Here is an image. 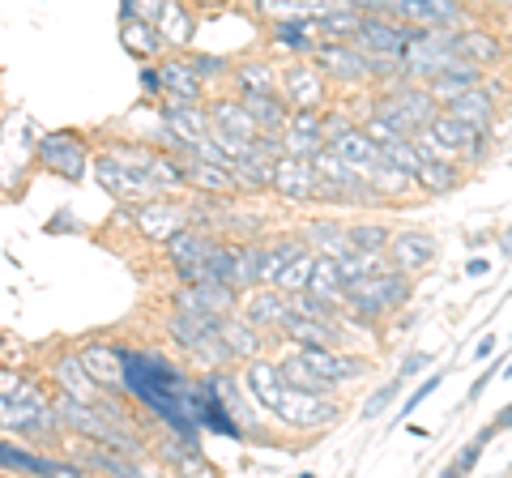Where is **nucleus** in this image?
<instances>
[{
	"mask_svg": "<svg viewBox=\"0 0 512 478\" xmlns=\"http://www.w3.org/2000/svg\"><path fill=\"white\" fill-rule=\"evenodd\" d=\"M124 359V393L133 397L141 410L154 414V423H163L167 432L184 436L188 444H201V423L192 414V376L163 350L146 346H120Z\"/></svg>",
	"mask_w": 512,
	"mask_h": 478,
	"instance_id": "obj_1",
	"label": "nucleus"
},
{
	"mask_svg": "<svg viewBox=\"0 0 512 478\" xmlns=\"http://www.w3.org/2000/svg\"><path fill=\"white\" fill-rule=\"evenodd\" d=\"M278 368L291 385L338 393V389L355 385V380H363L367 372H372V359L350 355L346 346H286Z\"/></svg>",
	"mask_w": 512,
	"mask_h": 478,
	"instance_id": "obj_2",
	"label": "nucleus"
},
{
	"mask_svg": "<svg viewBox=\"0 0 512 478\" xmlns=\"http://www.w3.org/2000/svg\"><path fill=\"white\" fill-rule=\"evenodd\" d=\"M410 299H414V274H402V269H380V274H367L342 291L346 312L355 316V325H367V329L397 316Z\"/></svg>",
	"mask_w": 512,
	"mask_h": 478,
	"instance_id": "obj_3",
	"label": "nucleus"
},
{
	"mask_svg": "<svg viewBox=\"0 0 512 478\" xmlns=\"http://www.w3.org/2000/svg\"><path fill=\"white\" fill-rule=\"evenodd\" d=\"M167 338L180 346L201 372H218V368H231V363H235L227 342H222V321H218V316L171 308V316H167Z\"/></svg>",
	"mask_w": 512,
	"mask_h": 478,
	"instance_id": "obj_4",
	"label": "nucleus"
},
{
	"mask_svg": "<svg viewBox=\"0 0 512 478\" xmlns=\"http://www.w3.org/2000/svg\"><path fill=\"white\" fill-rule=\"evenodd\" d=\"M286 380V376H282ZM342 402L338 393H325V389H303L286 380L282 389V410H278V423L291 427V432H320V427H333L342 419Z\"/></svg>",
	"mask_w": 512,
	"mask_h": 478,
	"instance_id": "obj_5",
	"label": "nucleus"
},
{
	"mask_svg": "<svg viewBox=\"0 0 512 478\" xmlns=\"http://www.w3.org/2000/svg\"><path fill=\"white\" fill-rule=\"evenodd\" d=\"M308 60L342 90L372 86V56H367L355 39H316Z\"/></svg>",
	"mask_w": 512,
	"mask_h": 478,
	"instance_id": "obj_6",
	"label": "nucleus"
},
{
	"mask_svg": "<svg viewBox=\"0 0 512 478\" xmlns=\"http://www.w3.org/2000/svg\"><path fill=\"white\" fill-rule=\"evenodd\" d=\"M35 163L47 167L52 175H60V180L82 184L90 175V167H94V154H90L82 133L56 129V133H39L35 137Z\"/></svg>",
	"mask_w": 512,
	"mask_h": 478,
	"instance_id": "obj_7",
	"label": "nucleus"
},
{
	"mask_svg": "<svg viewBox=\"0 0 512 478\" xmlns=\"http://www.w3.org/2000/svg\"><path fill=\"white\" fill-rule=\"evenodd\" d=\"M90 175L99 180V188H103V193L116 201V205H141V201H150V197H163V193H158V188H154L133 163H124V158H120V154H111V150L94 158Z\"/></svg>",
	"mask_w": 512,
	"mask_h": 478,
	"instance_id": "obj_8",
	"label": "nucleus"
},
{
	"mask_svg": "<svg viewBox=\"0 0 512 478\" xmlns=\"http://www.w3.org/2000/svg\"><path fill=\"white\" fill-rule=\"evenodd\" d=\"M218 244V235L214 231H205V227H180L171 239H167V261L175 269V278L180 282H201L205 278V261H210V252Z\"/></svg>",
	"mask_w": 512,
	"mask_h": 478,
	"instance_id": "obj_9",
	"label": "nucleus"
},
{
	"mask_svg": "<svg viewBox=\"0 0 512 478\" xmlns=\"http://www.w3.org/2000/svg\"><path fill=\"white\" fill-rule=\"evenodd\" d=\"M128 218H133V227L141 239H150V244H167V239L188 227V205L171 201V197H150L141 205H124Z\"/></svg>",
	"mask_w": 512,
	"mask_h": 478,
	"instance_id": "obj_10",
	"label": "nucleus"
},
{
	"mask_svg": "<svg viewBox=\"0 0 512 478\" xmlns=\"http://www.w3.org/2000/svg\"><path fill=\"white\" fill-rule=\"evenodd\" d=\"M269 193H274L282 205H312V197H316V167H312V158L282 150L274 158V180H269Z\"/></svg>",
	"mask_w": 512,
	"mask_h": 478,
	"instance_id": "obj_11",
	"label": "nucleus"
},
{
	"mask_svg": "<svg viewBox=\"0 0 512 478\" xmlns=\"http://www.w3.org/2000/svg\"><path fill=\"white\" fill-rule=\"evenodd\" d=\"M171 308H188V312H205V316H231L239 312V291L227 282L201 278V282H180L171 291Z\"/></svg>",
	"mask_w": 512,
	"mask_h": 478,
	"instance_id": "obj_12",
	"label": "nucleus"
},
{
	"mask_svg": "<svg viewBox=\"0 0 512 478\" xmlns=\"http://www.w3.org/2000/svg\"><path fill=\"white\" fill-rule=\"evenodd\" d=\"M384 257H389L393 269H402V274H427L431 265L440 257V239L423 231V227H410V231H393L389 248H384Z\"/></svg>",
	"mask_w": 512,
	"mask_h": 478,
	"instance_id": "obj_13",
	"label": "nucleus"
},
{
	"mask_svg": "<svg viewBox=\"0 0 512 478\" xmlns=\"http://www.w3.org/2000/svg\"><path fill=\"white\" fill-rule=\"evenodd\" d=\"M282 99L291 107H329V77L320 73L308 56L303 60H291V65H282Z\"/></svg>",
	"mask_w": 512,
	"mask_h": 478,
	"instance_id": "obj_14",
	"label": "nucleus"
},
{
	"mask_svg": "<svg viewBox=\"0 0 512 478\" xmlns=\"http://www.w3.org/2000/svg\"><path fill=\"white\" fill-rule=\"evenodd\" d=\"M448 43H453V52L461 56V60H470V65H478V69H487V73H495L504 65V39L495 35V30H487V26H453V35H448Z\"/></svg>",
	"mask_w": 512,
	"mask_h": 478,
	"instance_id": "obj_15",
	"label": "nucleus"
},
{
	"mask_svg": "<svg viewBox=\"0 0 512 478\" xmlns=\"http://www.w3.org/2000/svg\"><path fill=\"white\" fill-rule=\"evenodd\" d=\"M278 333L291 346H346V316H342V321H325V316L286 312Z\"/></svg>",
	"mask_w": 512,
	"mask_h": 478,
	"instance_id": "obj_16",
	"label": "nucleus"
},
{
	"mask_svg": "<svg viewBox=\"0 0 512 478\" xmlns=\"http://www.w3.org/2000/svg\"><path fill=\"white\" fill-rule=\"evenodd\" d=\"M158 77H163L158 103H205V82L188 65V52H171L167 60H158Z\"/></svg>",
	"mask_w": 512,
	"mask_h": 478,
	"instance_id": "obj_17",
	"label": "nucleus"
},
{
	"mask_svg": "<svg viewBox=\"0 0 512 478\" xmlns=\"http://www.w3.org/2000/svg\"><path fill=\"white\" fill-rule=\"evenodd\" d=\"M0 470H18V474H60V478H82L86 470L73 457H52V453H30L13 440H0Z\"/></svg>",
	"mask_w": 512,
	"mask_h": 478,
	"instance_id": "obj_18",
	"label": "nucleus"
},
{
	"mask_svg": "<svg viewBox=\"0 0 512 478\" xmlns=\"http://www.w3.org/2000/svg\"><path fill=\"white\" fill-rule=\"evenodd\" d=\"M410 30L414 26L402 22V18H367V13H363V22L355 30V43L363 47L367 56H402Z\"/></svg>",
	"mask_w": 512,
	"mask_h": 478,
	"instance_id": "obj_19",
	"label": "nucleus"
},
{
	"mask_svg": "<svg viewBox=\"0 0 512 478\" xmlns=\"http://www.w3.org/2000/svg\"><path fill=\"white\" fill-rule=\"evenodd\" d=\"M239 316L252 321L256 329H278L282 316H286V291H278L274 282H261V286H244L239 291Z\"/></svg>",
	"mask_w": 512,
	"mask_h": 478,
	"instance_id": "obj_20",
	"label": "nucleus"
},
{
	"mask_svg": "<svg viewBox=\"0 0 512 478\" xmlns=\"http://www.w3.org/2000/svg\"><path fill=\"white\" fill-rule=\"evenodd\" d=\"M47 380H52V389L69 393V397H82V402H99L103 389L94 385V376L86 372V363L77 350H60V355L47 363Z\"/></svg>",
	"mask_w": 512,
	"mask_h": 478,
	"instance_id": "obj_21",
	"label": "nucleus"
},
{
	"mask_svg": "<svg viewBox=\"0 0 512 478\" xmlns=\"http://www.w3.org/2000/svg\"><path fill=\"white\" fill-rule=\"evenodd\" d=\"M77 355H82L86 372L94 376V385H99L103 393H111V397L124 393V359H120L116 342H86Z\"/></svg>",
	"mask_w": 512,
	"mask_h": 478,
	"instance_id": "obj_22",
	"label": "nucleus"
},
{
	"mask_svg": "<svg viewBox=\"0 0 512 478\" xmlns=\"http://www.w3.org/2000/svg\"><path fill=\"white\" fill-rule=\"evenodd\" d=\"M461 180H466V171H461V158H448V154H423V167H419V175H414L419 193H427V197L457 193Z\"/></svg>",
	"mask_w": 512,
	"mask_h": 478,
	"instance_id": "obj_23",
	"label": "nucleus"
},
{
	"mask_svg": "<svg viewBox=\"0 0 512 478\" xmlns=\"http://www.w3.org/2000/svg\"><path fill=\"white\" fill-rule=\"evenodd\" d=\"M197 18L201 13L188 5V0H167L163 13H158V35H163L167 43V52H188V43L192 35H197Z\"/></svg>",
	"mask_w": 512,
	"mask_h": 478,
	"instance_id": "obj_24",
	"label": "nucleus"
},
{
	"mask_svg": "<svg viewBox=\"0 0 512 478\" xmlns=\"http://www.w3.org/2000/svg\"><path fill=\"white\" fill-rule=\"evenodd\" d=\"M269 47H274V52H286L291 60L312 56V47H316V22H312V18H282V22H269Z\"/></svg>",
	"mask_w": 512,
	"mask_h": 478,
	"instance_id": "obj_25",
	"label": "nucleus"
},
{
	"mask_svg": "<svg viewBox=\"0 0 512 478\" xmlns=\"http://www.w3.org/2000/svg\"><path fill=\"white\" fill-rule=\"evenodd\" d=\"M495 99H500V94H495V86L491 82H483V86H470V90H461L457 99H448L444 107L448 111H457L461 120H470L474 129H495Z\"/></svg>",
	"mask_w": 512,
	"mask_h": 478,
	"instance_id": "obj_26",
	"label": "nucleus"
},
{
	"mask_svg": "<svg viewBox=\"0 0 512 478\" xmlns=\"http://www.w3.org/2000/svg\"><path fill=\"white\" fill-rule=\"evenodd\" d=\"M487 82V69H478V65H470V60H448V65L436 73V77H431V82H427V90L431 94H436V99H440V107L448 103V99H457V94L461 90H470V86H483Z\"/></svg>",
	"mask_w": 512,
	"mask_h": 478,
	"instance_id": "obj_27",
	"label": "nucleus"
},
{
	"mask_svg": "<svg viewBox=\"0 0 512 478\" xmlns=\"http://www.w3.org/2000/svg\"><path fill=\"white\" fill-rule=\"evenodd\" d=\"M73 461L82 470H99V474H120V478H141L146 470H141V461L137 457H128L120 449H111V444H86L82 453H73Z\"/></svg>",
	"mask_w": 512,
	"mask_h": 478,
	"instance_id": "obj_28",
	"label": "nucleus"
},
{
	"mask_svg": "<svg viewBox=\"0 0 512 478\" xmlns=\"http://www.w3.org/2000/svg\"><path fill=\"white\" fill-rule=\"evenodd\" d=\"M205 111H210V129L214 133H227V137H239V141L261 137V129H256V120H252V111L244 107V99H218Z\"/></svg>",
	"mask_w": 512,
	"mask_h": 478,
	"instance_id": "obj_29",
	"label": "nucleus"
},
{
	"mask_svg": "<svg viewBox=\"0 0 512 478\" xmlns=\"http://www.w3.org/2000/svg\"><path fill=\"white\" fill-rule=\"evenodd\" d=\"M278 82H282V69L269 56H252L231 65V86L239 94H265V90H278Z\"/></svg>",
	"mask_w": 512,
	"mask_h": 478,
	"instance_id": "obj_30",
	"label": "nucleus"
},
{
	"mask_svg": "<svg viewBox=\"0 0 512 478\" xmlns=\"http://www.w3.org/2000/svg\"><path fill=\"white\" fill-rule=\"evenodd\" d=\"M120 47L133 60H158L167 52V43H163V35H158V26L154 22H141V18H120Z\"/></svg>",
	"mask_w": 512,
	"mask_h": 478,
	"instance_id": "obj_31",
	"label": "nucleus"
},
{
	"mask_svg": "<svg viewBox=\"0 0 512 478\" xmlns=\"http://www.w3.org/2000/svg\"><path fill=\"white\" fill-rule=\"evenodd\" d=\"M222 342H227V350H231V359H235V363H248V359H256V355L265 350L261 329H256L252 321H244L239 312L222 316Z\"/></svg>",
	"mask_w": 512,
	"mask_h": 478,
	"instance_id": "obj_32",
	"label": "nucleus"
},
{
	"mask_svg": "<svg viewBox=\"0 0 512 478\" xmlns=\"http://www.w3.org/2000/svg\"><path fill=\"white\" fill-rule=\"evenodd\" d=\"M325 146H329V150H338L346 163H355L359 171H372V167L380 163V146L372 141V133H367L363 124H350L346 133H338L333 141H325Z\"/></svg>",
	"mask_w": 512,
	"mask_h": 478,
	"instance_id": "obj_33",
	"label": "nucleus"
},
{
	"mask_svg": "<svg viewBox=\"0 0 512 478\" xmlns=\"http://www.w3.org/2000/svg\"><path fill=\"white\" fill-rule=\"evenodd\" d=\"M244 107L252 111L256 129L261 133H282L286 120H291V103L282 99V90H265V94H239Z\"/></svg>",
	"mask_w": 512,
	"mask_h": 478,
	"instance_id": "obj_34",
	"label": "nucleus"
},
{
	"mask_svg": "<svg viewBox=\"0 0 512 478\" xmlns=\"http://www.w3.org/2000/svg\"><path fill=\"white\" fill-rule=\"evenodd\" d=\"M367 180H372V188H376V197H380V205H397L402 197H414L419 193V184H414V175L410 171H402V167H393V163H380L367 171Z\"/></svg>",
	"mask_w": 512,
	"mask_h": 478,
	"instance_id": "obj_35",
	"label": "nucleus"
},
{
	"mask_svg": "<svg viewBox=\"0 0 512 478\" xmlns=\"http://www.w3.org/2000/svg\"><path fill=\"white\" fill-rule=\"evenodd\" d=\"M303 239H308L312 252H325V257H333V261H342L350 252V231L338 218H312L308 227H303Z\"/></svg>",
	"mask_w": 512,
	"mask_h": 478,
	"instance_id": "obj_36",
	"label": "nucleus"
},
{
	"mask_svg": "<svg viewBox=\"0 0 512 478\" xmlns=\"http://www.w3.org/2000/svg\"><path fill=\"white\" fill-rule=\"evenodd\" d=\"M312 22H316V39H355L363 13L350 5V0H342V5H333L329 13H320Z\"/></svg>",
	"mask_w": 512,
	"mask_h": 478,
	"instance_id": "obj_37",
	"label": "nucleus"
},
{
	"mask_svg": "<svg viewBox=\"0 0 512 478\" xmlns=\"http://www.w3.org/2000/svg\"><path fill=\"white\" fill-rule=\"evenodd\" d=\"M239 282L244 286L269 282V239H239Z\"/></svg>",
	"mask_w": 512,
	"mask_h": 478,
	"instance_id": "obj_38",
	"label": "nucleus"
},
{
	"mask_svg": "<svg viewBox=\"0 0 512 478\" xmlns=\"http://www.w3.org/2000/svg\"><path fill=\"white\" fill-rule=\"evenodd\" d=\"M350 248L359 252H384L393 239V227H384V222H350Z\"/></svg>",
	"mask_w": 512,
	"mask_h": 478,
	"instance_id": "obj_39",
	"label": "nucleus"
},
{
	"mask_svg": "<svg viewBox=\"0 0 512 478\" xmlns=\"http://www.w3.org/2000/svg\"><path fill=\"white\" fill-rule=\"evenodd\" d=\"M312 261H316L312 248L299 252L291 265H282L278 274H274V286H278V291H303V286H308V278H312Z\"/></svg>",
	"mask_w": 512,
	"mask_h": 478,
	"instance_id": "obj_40",
	"label": "nucleus"
},
{
	"mask_svg": "<svg viewBox=\"0 0 512 478\" xmlns=\"http://www.w3.org/2000/svg\"><path fill=\"white\" fill-rule=\"evenodd\" d=\"M491 436H495V423H487L483 432H478V436L466 444V449H461L453 461H448V466H444V474H448V478H457V474H470V470L478 466V457H483V449H487V440H491Z\"/></svg>",
	"mask_w": 512,
	"mask_h": 478,
	"instance_id": "obj_41",
	"label": "nucleus"
},
{
	"mask_svg": "<svg viewBox=\"0 0 512 478\" xmlns=\"http://www.w3.org/2000/svg\"><path fill=\"white\" fill-rule=\"evenodd\" d=\"M402 385H406V380L402 376H393V380H384V385L372 393V397H367V402L359 406V419L363 423H372V419H380V414L384 410H389L393 402H397V397H402Z\"/></svg>",
	"mask_w": 512,
	"mask_h": 478,
	"instance_id": "obj_42",
	"label": "nucleus"
},
{
	"mask_svg": "<svg viewBox=\"0 0 512 478\" xmlns=\"http://www.w3.org/2000/svg\"><path fill=\"white\" fill-rule=\"evenodd\" d=\"M188 65L197 69V77L205 86L210 82H222V77H231V60L227 56H205V52H188Z\"/></svg>",
	"mask_w": 512,
	"mask_h": 478,
	"instance_id": "obj_43",
	"label": "nucleus"
},
{
	"mask_svg": "<svg viewBox=\"0 0 512 478\" xmlns=\"http://www.w3.org/2000/svg\"><path fill=\"white\" fill-rule=\"evenodd\" d=\"M444 380H448V372H431V376L423 380V385H419V389H414V393L406 397V402H402V406H397V419H410V414H414V410H419V406L427 402V397H431V393H436V389L444 385Z\"/></svg>",
	"mask_w": 512,
	"mask_h": 478,
	"instance_id": "obj_44",
	"label": "nucleus"
},
{
	"mask_svg": "<svg viewBox=\"0 0 512 478\" xmlns=\"http://www.w3.org/2000/svg\"><path fill=\"white\" fill-rule=\"evenodd\" d=\"M167 0H120V18H141V22H158Z\"/></svg>",
	"mask_w": 512,
	"mask_h": 478,
	"instance_id": "obj_45",
	"label": "nucleus"
},
{
	"mask_svg": "<svg viewBox=\"0 0 512 478\" xmlns=\"http://www.w3.org/2000/svg\"><path fill=\"white\" fill-rule=\"evenodd\" d=\"M137 82H141V94H146V99H163V77H158V65H154V60H146V65H141Z\"/></svg>",
	"mask_w": 512,
	"mask_h": 478,
	"instance_id": "obj_46",
	"label": "nucleus"
},
{
	"mask_svg": "<svg viewBox=\"0 0 512 478\" xmlns=\"http://www.w3.org/2000/svg\"><path fill=\"white\" fill-rule=\"evenodd\" d=\"M431 359H436L431 350H410V355L402 359V368H397V376H402V380H414L423 368H431Z\"/></svg>",
	"mask_w": 512,
	"mask_h": 478,
	"instance_id": "obj_47",
	"label": "nucleus"
},
{
	"mask_svg": "<svg viewBox=\"0 0 512 478\" xmlns=\"http://www.w3.org/2000/svg\"><path fill=\"white\" fill-rule=\"evenodd\" d=\"M500 368H504V359H495V363H491V368H487V372H483V376H478V380H474V385H470V393H466V402H478V397H483V389L491 385V380H495V372H500Z\"/></svg>",
	"mask_w": 512,
	"mask_h": 478,
	"instance_id": "obj_48",
	"label": "nucleus"
},
{
	"mask_svg": "<svg viewBox=\"0 0 512 478\" xmlns=\"http://www.w3.org/2000/svg\"><path fill=\"white\" fill-rule=\"evenodd\" d=\"M491 274V261L487 257H470L466 261V278H487Z\"/></svg>",
	"mask_w": 512,
	"mask_h": 478,
	"instance_id": "obj_49",
	"label": "nucleus"
},
{
	"mask_svg": "<svg viewBox=\"0 0 512 478\" xmlns=\"http://www.w3.org/2000/svg\"><path fill=\"white\" fill-rule=\"evenodd\" d=\"M188 5H192V9H197V13H201V18H205V13H222V9H227V5H231V0H188Z\"/></svg>",
	"mask_w": 512,
	"mask_h": 478,
	"instance_id": "obj_50",
	"label": "nucleus"
},
{
	"mask_svg": "<svg viewBox=\"0 0 512 478\" xmlns=\"http://www.w3.org/2000/svg\"><path fill=\"white\" fill-rule=\"evenodd\" d=\"M495 248H500V257H504V261H512V222H508L500 235H495Z\"/></svg>",
	"mask_w": 512,
	"mask_h": 478,
	"instance_id": "obj_51",
	"label": "nucleus"
},
{
	"mask_svg": "<svg viewBox=\"0 0 512 478\" xmlns=\"http://www.w3.org/2000/svg\"><path fill=\"white\" fill-rule=\"evenodd\" d=\"M495 432H508V427H512V402H508V410H500V414H495Z\"/></svg>",
	"mask_w": 512,
	"mask_h": 478,
	"instance_id": "obj_52",
	"label": "nucleus"
},
{
	"mask_svg": "<svg viewBox=\"0 0 512 478\" xmlns=\"http://www.w3.org/2000/svg\"><path fill=\"white\" fill-rule=\"evenodd\" d=\"M491 350H495V338H491V333H487V338H483V342H478V346H474V359H487V355H491Z\"/></svg>",
	"mask_w": 512,
	"mask_h": 478,
	"instance_id": "obj_53",
	"label": "nucleus"
}]
</instances>
